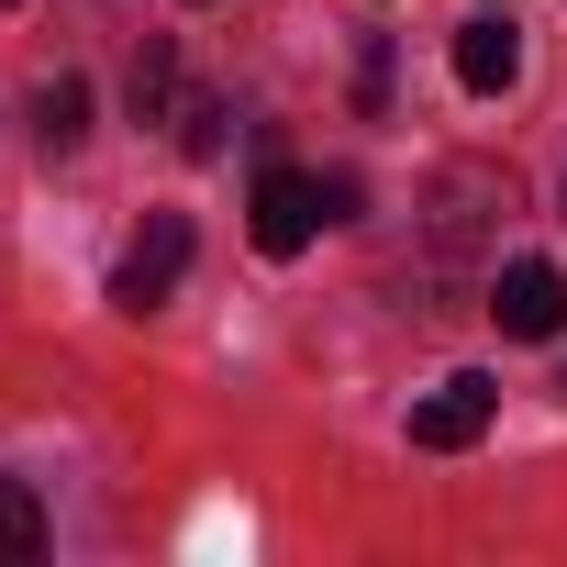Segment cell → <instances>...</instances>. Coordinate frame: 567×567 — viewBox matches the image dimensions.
<instances>
[{"instance_id": "obj_4", "label": "cell", "mask_w": 567, "mask_h": 567, "mask_svg": "<svg viewBox=\"0 0 567 567\" xmlns=\"http://www.w3.org/2000/svg\"><path fill=\"white\" fill-rule=\"evenodd\" d=\"M489 323L523 334V346H545V334L567 323V267H556V256H512V267L489 278Z\"/></svg>"}, {"instance_id": "obj_7", "label": "cell", "mask_w": 567, "mask_h": 567, "mask_svg": "<svg viewBox=\"0 0 567 567\" xmlns=\"http://www.w3.org/2000/svg\"><path fill=\"white\" fill-rule=\"evenodd\" d=\"M34 134H45V156H68V145L90 134V79H79V68H56V79L34 90Z\"/></svg>"}, {"instance_id": "obj_9", "label": "cell", "mask_w": 567, "mask_h": 567, "mask_svg": "<svg viewBox=\"0 0 567 567\" xmlns=\"http://www.w3.org/2000/svg\"><path fill=\"white\" fill-rule=\"evenodd\" d=\"M223 123H234V112H223V101H212V90H189V101H178V156H200V167H212V156H223V145H234V134H223Z\"/></svg>"}, {"instance_id": "obj_8", "label": "cell", "mask_w": 567, "mask_h": 567, "mask_svg": "<svg viewBox=\"0 0 567 567\" xmlns=\"http://www.w3.org/2000/svg\"><path fill=\"white\" fill-rule=\"evenodd\" d=\"M45 556V501L23 478H0V567H34Z\"/></svg>"}, {"instance_id": "obj_3", "label": "cell", "mask_w": 567, "mask_h": 567, "mask_svg": "<svg viewBox=\"0 0 567 567\" xmlns=\"http://www.w3.org/2000/svg\"><path fill=\"white\" fill-rule=\"evenodd\" d=\"M323 223H334V212H323V178H301V167H267V178H256V200H245L256 256H301Z\"/></svg>"}, {"instance_id": "obj_2", "label": "cell", "mask_w": 567, "mask_h": 567, "mask_svg": "<svg viewBox=\"0 0 567 567\" xmlns=\"http://www.w3.org/2000/svg\"><path fill=\"white\" fill-rule=\"evenodd\" d=\"M489 412H501V379L456 368V379H434V390L412 401V445H423V456H467V445L489 434Z\"/></svg>"}, {"instance_id": "obj_1", "label": "cell", "mask_w": 567, "mask_h": 567, "mask_svg": "<svg viewBox=\"0 0 567 567\" xmlns=\"http://www.w3.org/2000/svg\"><path fill=\"white\" fill-rule=\"evenodd\" d=\"M189 278V212H145V234L123 245V267H112V312H167V290Z\"/></svg>"}, {"instance_id": "obj_6", "label": "cell", "mask_w": 567, "mask_h": 567, "mask_svg": "<svg viewBox=\"0 0 567 567\" xmlns=\"http://www.w3.org/2000/svg\"><path fill=\"white\" fill-rule=\"evenodd\" d=\"M123 101H134V123H178V101H189V90H178V45H167V34H156L145 56H134Z\"/></svg>"}, {"instance_id": "obj_10", "label": "cell", "mask_w": 567, "mask_h": 567, "mask_svg": "<svg viewBox=\"0 0 567 567\" xmlns=\"http://www.w3.org/2000/svg\"><path fill=\"white\" fill-rule=\"evenodd\" d=\"M0 12H12V0H0Z\"/></svg>"}, {"instance_id": "obj_5", "label": "cell", "mask_w": 567, "mask_h": 567, "mask_svg": "<svg viewBox=\"0 0 567 567\" xmlns=\"http://www.w3.org/2000/svg\"><path fill=\"white\" fill-rule=\"evenodd\" d=\"M456 79H467V90H478V101H501V90H512V79H523V34H512V23H489V12H478V23H467V34H456Z\"/></svg>"}]
</instances>
